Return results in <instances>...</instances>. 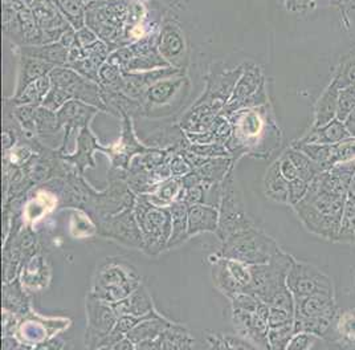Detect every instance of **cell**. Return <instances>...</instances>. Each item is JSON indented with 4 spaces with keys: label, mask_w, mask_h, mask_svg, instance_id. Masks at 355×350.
Masks as SVG:
<instances>
[{
    "label": "cell",
    "mask_w": 355,
    "mask_h": 350,
    "mask_svg": "<svg viewBox=\"0 0 355 350\" xmlns=\"http://www.w3.org/2000/svg\"><path fill=\"white\" fill-rule=\"evenodd\" d=\"M134 214L144 236V252L148 256H158L167 251L173 233L170 207L154 204L146 194H139L134 204Z\"/></svg>",
    "instance_id": "5b68a950"
},
{
    "label": "cell",
    "mask_w": 355,
    "mask_h": 350,
    "mask_svg": "<svg viewBox=\"0 0 355 350\" xmlns=\"http://www.w3.org/2000/svg\"><path fill=\"white\" fill-rule=\"evenodd\" d=\"M321 340V337L318 335H313L309 332H296L292 340L289 341L288 344V348L289 350H309L313 349L317 342Z\"/></svg>",
    "instance_id": "f907efd6"
},
{
    "label": "cell",
    "mask_w": 355,
    "mask_h": 350,
    "mask_svg": "<svg viewBox=\"0 0 355 350\" xmlns=\"http://www.w3.org/2000/svg\"><path fill=\"white\" fill-rule=\"evenodd\" d=\"M279 165H280V170H282V175L285 176V179L288 182H291V181H293L296 178H300L298 170H297L293 160L289 158V156L285 151L282 153V157L279 158Z\"/></svg>",
    "instance_id": "db71d44e"
},
{
    "label": "cell",
    "mask_w": 355,
    "mask_h": 350,
    "mask_svg": "<svg viewBox=\"0 0 355 350\" xmlns=\"http://www.w3.org/2000/svg\"><path fill=\"white\" fill-rule=\"evenodd\" d=\"M338 97H340V87L336 81L327 85L321 97L314 105V119L311 128H320L329 124L330 121L337 118L338 112Z\"/></svg>",
    "instance_id": "4316f807"
},
{
    "label": "cell",
    "mask_w": 355,
    "mask_h": 350,
    "mask_svg": "<svg viewBox=\"0 0 355 350\" xmlns=\"http://www.w3.org/2000/svg\"><path fill=\"white\" fill-rule=\"evenodd\" d=\"M173 322L174 321L167 319L155 309L154 312L144 316V319L134 326L128 337L134 344H138L145 340L158 338L168 326H171Z\"/></svg>",
    "instance_id": "83f0119b"
},
{
    "label": "cell",
    "mask_w": 355,
    "mask_h": 350,
    "mask_svg": "<svg viewBox=\"0 0 355 350\" xmlns=\"http://www.w3.org/2000/svg\"><path fill=\"white\" fill-rule=\"evenodd\" d=\"M269 306L264 303L257 312H248L232 308V324L237 335L250 341L256 349H270L268 341L269 332Z\"/></svg>",
    "instance_id": "9a60e30c"
},
{
    "label": "cell",
    "mask_w": 355,
    "mask_h": 350,
    "mask_svg": "<svg viewBox=\"0 0 355 350\" xmlns=\"http://www.w3.org/2000/svg\"><path fill=\"white\" fill-rule=\"evenodd\" d=\"M219 227L216 236L223 243L230 236L240 233L254 223L250 218L247 210L244 208L240 192L236 189V181L234 176V170L225 176L222 182V194L219 203Z\"/></svg>",
    "instance_id": "ba28073f"
},
{
    "label": "cell",
    "mask_w": 355,
    "mask_h": 350,
    "mask_svg": "<svg viewBox=\"0 0 355 350\" xmlns=\"http://www.w3.org/2000/svg\"><path fill=\"white\" fill-rule=\"evenodd\" d=\"M219 227V208L208 203L189 206V238L200 233H216Z\"/></svg>",
    "instance_id": "44dd1931"
},
{
    "label": "cell",
    "mask_w": 355,
    "mask_h": 350,
    "mask_svg": "<svg viewBox=\"0 0 355 350\" xmlns=\"http://www.w3.org/2000/svg\"><path fill=\"white\" fill-rule=\"evenodd\" d=\"M110 349L134 350L135 349V344H134L133 341H132L128 335H125V337H122L119 341H117Z\"/></svg>",
    "instance_id": "680465c9"
},
{
    "label": "cell",
    "mask_w": 355,
    "mask_h": 350,
    "mask_svg": "<svg viewBox=\"0 0 355 350\" xmlns=\"http://www.w3.org/2000/svg\"><path fill=\"white\" fill-rule=\"evenodd\" d=\"M333 81H336L340 89L355 85V52L342 60Z\"/></svg>",
    "instance_id": "f6af8a7d"
},
{
    "label": "cell",
    "mask_w": 355,
    "mask_h": 350,
    "mask_svg": "<svg viewBox=\"0 0 355 350\" xmlns=\"http://www.w3.org/2000/svg\"><path fill=\"white\" fill-rule=\"evenodd\" d=\"M288 288L295 297H306L313 294H334V285L330 276L311 262L293 258L288 278Z\"/></svg>",
    "instance_id": "30bf717a"
},
{
    "label": "cell",
    "mask_w": 355,
    "mask_h": 350,
    "mask_svg": "<svg viewBox=\"0 0 355 350\" xmlns=\"http://www.w3.org/2000/svg\"><path fill=\"white\" fill-rule=\"evenodd\" d=\"M228 119L232 125V134L225 145L235 160L243 156L269 158L272 151L280 145V129L270 116L269 103L240 109Z\"/></svg>",
    "instance_id": "3957f363"
},
{
    "label": "cell",
    "mask_w": 355,
    "mask_h": 350,
    "mask_svg": "<svg viewBox=\"0 0 355 350\" xmlns=\"http://www.w3.org/2000/svg\"><path fill=\"white\" fill-rule=\"evenodd\" d=\"M55 68V65L39 60V58H27V56H19V67H17V78H16V87L14 94L21 92L30 83L48 76L51 71Z\"/></svg>",
    "instance_id": "f546056e"
},
{
    "label": "cell",
    "mask_w": 355,
    "mask_h": 350,
    "mask_svg": "<svg viewBox=\"0 0 355 350\" xmlns=\"http://www.w3.org/2000/svg\"><path fill=\"white\" fill-rule=\"evenodd\" d=\"M60 12L76 31L87 26V3L84 0H53Z\"/></svg>",
    "instance_id": "d590c367"
},
{
    "label": "cell",
    "mask_w": 355,
    "mask_h": 350,
    "mask_svg": "<svg viewBox=\"0 0 355 350\" xmlns=\"http://www.w3.org/2000/svg\"><path fill=\"white\" fill-rule=\"evenodd\" d=\"M100 85L109 89V90H117L122 92L125 87V73L119 68V65L104 62L100 68Z\"/></svg>",
    "instance_id": "b9f144b4"
},
{
    "label": "cell",
    "mask_w": 355,
    "mask_h": 350,
    "mask_svg": "<svg viewBox=\"0 0 355 350\" xmlns=\"http://www.w3.org/2000/svg\"><path fill=\"white\" fill-rule=\"evenodd\" d=\"M352 134L346 129L345 124L336 118L320 128H311L300 142L304 144H320V145H334L350 138Z\"/></svg>",
    "instance_id": "484cf974"
},
{
    "label": "cell",
    "mask_w": 355,
    "mask_h": 350,
    "mask_svg": "<svg viewBox=\"0 0 355 350\" xmlns=\"http://www.w3.org/2000/svg\"><path fill=\"white\" fill-rule=\"evenodd\" d=\"M163 16L145 0H94L87 8V26L117 49L158 33Z\"/></svg>",
    "instance_id": "6da1fadb"
},
{
    "label": "cell",
    "mask_w": 355,
    "mask_h": 350,
    "mask_svg": "<svg viewBox=\"0 0 355 350\" xmlns=\"http://www.w3.org/2000/svg\"><path fill=\"white\" fill-rule=\"evenodd\" d=\"M347 199L355 202V174L353 175L352 181H350V185H349V189H347Z\"/></svg>",
    "instance_id": "94428289"
},
{
    "label": "cell",
    "mask_w": 355,
    "mask_h": 350,
    "mask_svg": "<svg viewBox=\"0 0 355 350\" xmlns=\"http://www.w3.org/2000/svg\"><path fill=\"white\" fill-rule=\"evenodd\" d=\"M117 316H137L144 317L148 313L155 310V306L153 301V297L148 292V287L141 283L128 297L119 300L117 303L112 304Z\"/></svg>",
    "instance_id": "603a6c76"
},
{
    "label": "cell",
    "mask_w": 355,
    "mask_h": 350,
    "mask_svg": "<svg viewBox=\"0 0 355 350\" xmlns=\"http://www.w3.org/2000/svg\"><path fill=\"white\" fill-rule=\"evenodd\" d=\"M205 341L211 349H256L250 341L241 335L218 332H205Z\"/></svg>",
    "instance_id": "8d00e7d4"
},
{
    "label": "cell",
    "mask_w": 355,
    "mask_h": 350,
    "mask_svg": "<svg viewBox=\"0 0 355 350\" xmlns=\"http://www.w3.org/2000/svg\"><path fill=\"white\" fill-rule=\"evenodd\" d=\"M298 319H315L327 315H337L338 309L334 294H313L306 297H295Z\"/></svg>",
    "instance_id": "cb8c5ba5"
},
{
    "label": "cell",
    "mask_w": 355,
    "mask_h": 350,
    "mask_svg": "<svg viewBox=\"0 0 355 350\" xmlns=\"http://www.w3.org/2000/svg\"><path fill=\"white\" fill-rule=\"evenodd\" d=\"M141 283L130 262L121 258H106L97 264L90 293L113 304L128 297Z\"/></svg>",
    "instance_id": "277c9868"
},
{
    "label": "cell",
    "mask_w": 355,
    "mask_h": 350,
    "mask_svg": "<svg viewBox=\"0 0 355 350\" xmlns=\"http://www.w3.org/2000/svg\"><path fill=\"white\" fill-rule=\"evenodd\" d=\"M343 124L349 133L352 134V137H355V108L353 109V112L347 116V118L343 121Z\"/></svg>",
    "instance_id": "91938a15"
},
{
    "label": "cell",
    "mask_w": 355,
    "mask_h": 350,
    "mask_svg": "<svg viewBox=\"0 0 355 350\" xmlns=\"http://www.w3.org/2000/svg\"><path fill=\"white\" fill-rule=\"evenodd\" d=\"M100 112V109L80 100H71L67 102L58 112L60 128L62 131L61 145L58 149L59 153H67V146L71 135L76 133L78 134L81 129L90 126L93 118Z\"/></svg>",
    "instance_id": "ac0fdd59"
},
{
    "label": "cell",
    "mask_w": 355,
    "mask_h": 350,
    "mask_svg": "<svg viewBox=\"0 0 355 350\" xmlns=\"http://www.w3.org/2000/svg\"><path fill=\"white\" fill-rule=\"evenodd\" d=\"M71 100H73V99L65 89L52 87L51 90L48 92V94L45 96L44 101L42 105L48 108V109H51V110H53V112H59L60 109Z\"/></svg>",
    "instance_id": "7dc6e473"
},
{
    "label": "cell",
    "mask_w": 355,
    "mask_h": 350,
    "mask_svg": "<svg viewBox=\"0 0 355 350\" xmlns=\"http://www.w3.org/2000/svg\"><path fill=\"white\" fill-rule=\"evenodd\" d=\"M145 1H148V0H145Z\"/></svg>",
    "instance_id": "6125c7cd"
},
{
    "label": "cell",
    "mask_w": 355,
    "mask_h": 350,
    "mask_svg": "<svg viewBox=\"0 0 355 350\" xmlns=\"http://www.w3.org/2000/svg\"><path fill=\"white\" fill-rule=\"evenodd\" d=\"M293 335H295V324L269 328L268 341H269L270 349H286Z\"/></svg>",
    "instance_id": "ee69618b"
},
{
    "label": "cell",
    "mask_w": 355,
    "mask_h": 350,
    "mask_svg": "<svg viewBox=\"0 0 355 350\" xmlns=\"http://www.w3.org/2000/svg\"><path fill=\"white\" fill-rule=\"evenodd\" d=\"M180 190H182L180 178L170 176L161 182L153 192L146 194V197H148V201L154 204L168 207L177 199Z\"/></svg>",
    "instance_id": "74e56055"
},
{
    "label": "cell",
    "mask_w": 355,
    "mask_h": 350,
    "mask_svg": "<svg viewBox=\"0 0 355 350\" xmlns=\"http://www.w3.org/2000/svg\"><path fill=\"white\" fill-rule=\"evenodd\" d=\"M264 190L268 199L276 203L288 204L289 182L282 175L279 160H275L266 169L264 175Z\"/></svg>",
    "instance_id": "4dcf8cb0"
},
{
    "label": "cell",
    "mask_w": 355,
    "mask_h": 350,
    "mask_svg": "<svg viewBox=\"0 0 355 350\" xmlns=\"http://www.w3.org/2000/svg\"><path fill=\"white\" fill-rule=\"evenodd\" d=\"M193 166L187 162V160H186L179 151L173 157V160L170 162L171 176L182 178L183 175L189 174V173L193 172Z\"/></svg>",
    "instance_id": "f5cc1de1"
},
{
    "label": "cell",
    "mask_w": 355,
    "mask_h": 350,
    "mask_svg": "<svg viewBox=\"0 0 355 350\" xmlns=\"http://www.w3.org/2000/svg\"><path fill=\"white\" fill-rule=\"evenodd\" d=\"M266 83V76L256 62H251V61L243 62V72L237 80L234 93L228 102L224 105L219 115L228 118L232 113L243 109L247 101Z\"/></svg>",
    "instance_id": "d6986e66"
},
{
    "label": "cell",
    "mask_w": 355,
    "mask_h": 350,
    "mask_svg": "<svg viewBox=\"0 0 355 350\" xmlns=\"http://www.w3.org/2000/svg\"><path fill=\"white\" fill-rule=\"evenodd\" d=\"M279 251L277 242L253 224L225 239L218 255L252 265L270 262Z\"/></svg>",
    "instance_id": "8992f818"
},
{
    "label": "cell",
    "mask_w": 355,
    "mask_h": 350,
    "mask_svg": "<svg viewBox=\"0 0 355 350\" xmlns=\"http://www.w3.org/2000/svg\"><path fill=\"white\" fill-rule=\"evenodd\" d=\"M11 105H12L14 116L17 119L19 125L21 126V129L26 133V135L31 138L37 137V134H36V110H37L39 105H14L12 102H11Z\"/></svg>",
    "instance_id": "60d3db41"
},
{
    "label": "cell",
    "mask_w": 355,
    "mask_h": 350,
    "mask_svg": "<svg viewBox=\"0 0 355 350\" xmlns=\"http://www.w3.org/2000/svg\"><path fill=\"white\" fill-rule=\"evenodd\" d=\"M67 67L72 68L76 72L80 73L81 76L87 77L89 80L96 81V83L100 84V76H98L100 67H98L97 64H94V62H93L90 58H87V56L84 58H81V60H78V61H74V62L68 64Z\"/></svg>",
    "instance_id": "681fc988"
},
{
    "label": "cell",
    "mask_w": 355,
    "mask_h": 350,
    "mask_svg": "<svg viewBox=\"0 0 355 350\" xmlns=\"http://www.w3.org/2000/svg\"><path fill=\"white\" fill-rule=\"evenodd\" d=\"M295 315L296 312L285 309L282 306H269V316H268L269 328L295 324Z\"/></svg>",
    "instance_id": "c3c4849f"
},
{
    "label": "cell",
    "mask_w": 355,
    "mask_h": 350,
    "mask_svg": "<svg viewBox=\"0 0 355 350\" xmlns=\"http://www.w3.org/2000/svg\"><path fill=\"white\" fill-rule=\"evenodd\" d=\"M61 131L58 118V112H53L43 105L37 106L36 110V134L40 140L51 138Z\"/></svg>",
    "instance_id": "f35d334b"
},
{
    "label": "cell",
    "mask_w": 355,
    "mask_h": 350,
    "mask_svg": "<svg viewBox=\"0 0 355 350\" xmlns=\"http://www.w3.org/2000/svg\"><path fill=\"white\" fill-rule=\"evenodd\" d=\"M97 233L125 247L144 251V236L134 214V207L94 222Z\"/></svg>",
    "instance_id": "7c38bea8"
},
{
    "label": "cell",
    "mask_w": 355,
    "mask_h": 350,
    "mask_svg": "<svg viewBox=\"0 0 355 350\" xmlns=\"http://www.w3.org/2000/svg\"><path fill=\"white\" fill-rule=\"evenodd\" d=\"M65 348H68V344L59 335L48 338L44 342L36 345V349H65Z\"/></svg>",
    "instance_id": "9f6ffc18"
},
{
    "label": "cell",
    "mask_w": 355,
    "mask_h": 350,
    "mask_svg": "<svg viewBox=\"0 0 355 350\" xmlns=\"http://www.w3.org/2000/svg\"><path fill=\"white\" fill-rule=\"evenodd\" d=\"M235 160L232 157H216L206 160L200 167L195 169L203 179V183L220 185L225 176L234 170Z\"/></svg>",
    "instance_id": "836d02e7"
},
{
    "label": "cell",
    "mask_w": 355,
    "mask_h": 350,
    "mask_svg": "<svg viewBox=\"0 0 355 350\" xmlns=\"http://www.w3.org/2000/svg\"><path fill=\"white\" fill-rule=\"evenodd\" d=\"M107 157L110 158V167L128 170L135 156L148 151L150 146L145 145L134 131V118L121 117V134L112 145L107 146Z\"/></svg>",
    "instance_id": "2e32d148"
},
{
    "label": "cell",
    "mask_w": 355,
    "mask_h": 350,
    "mask_svg": "<svg viewBox=\"0 0 355 350\" xmlns=\"http://www.w3.org/2000/svg\"><path fill=\"white\" fill-rule=\"evenodd\" d=\"M12 51L17 56L39 58L55 67H67L69 58V49L60 42L12 47Z\"/></svg>",
    "instance_id": "7402d4cb"
},
{
    "label": "cell",
    "mask_w": 355,
    "mask_h": 350,
    "mask_svg": "<svg viewBox=\"0 0 355 350\" xmlns=\"http://www.w3.org/2000/svg\"><path fill=\"white\" fill-rule=\"evenodd\" d=\"M87 332L85 347L89 349H103L105 341L112 333L119 320L113 306L89 292L85 299Z\"/></svg>",
    "instance_id": "9c48e42d"
},
{
    "label": "cell",
    "mask_w": 355,
    "mask_h": 350,
    "mask_svg": "<svg viewBox=\"0 0 355 350\" xmlns=\"http://www.w3.org/2000/svg\"><path fill=\"white\" fill-rule=\"evenodd\" d=\"M285 153L289 156L291 160H293V163H295V166L298 170L300 178H302L308 182H311L317 175L321 173L318 166L304 151L291 146L285 150Z\"/></svg>",
    "instance_id": "ab89813d"
},
{
    "label": "cell",
    "mask_w": 355,
    "mask_h": 350,
    "mask_svg": "<svg viewBox=\"0 0 355 350\" xmlns=\"http://www.w3.org/2000/svg\"><path fill=\"white\" fill-rule=\"evenodd\" d=\"M3 310L11 312L21 319L30 313V296L20 277L10 283H3Z\"/></svg>",
    "instance_id": "d4e9b609"
},
{
    "label": "cell",
    "mask_w": 355,
    "mask_h": 350,
    "mask_svg": "<svg viewBox=\"0 0 355 350\" xmlns=\"http://www.w3.org/2000/svg\"><path fill=\"white\" fill-rule=\"evenodd\" d=\"M158 51L171 67L187 71L190 65V49L177 14L163 16L158 33Z\"/></svg>",
    "instance_id": "4fadbf2b"
},
{
    "label": "cell",
    "mask_w": 355,
    "mask_h": 350,
    "mask_svg": "<svg viewBox=\"0 0 355 350\" xmlns=\"http://www.w3.org/2000/svg\"><path fill=\"white\" fill-rule=\"evenodd\" d=\"M180 183H182V188H183V189H189V188H193V186L202 185V183H203V179H202V176H200V174H199L196 170H193V172H190L189 174L183 175V176L180 178Z\"/></svg>",
    "instance_id": "6f0895ef"
},
{
    "label": "cell",
    "mask_w": 355,
    "mask_h": 350,
    "mask_svg": "<svg viewBox=\"0 0 355 350\" xmlns=\"http://www.w3.org/2000/svg\"><path fill=\"white\" fill-rule=\"evenodd\" d=\"M241 72L243 64L236 68L227 69L222 62H214L209 72L205 77L206 89L200 97L214 103L222 110L224 105L231 99Z\"/></svg>",
    "instance_id": "e0dca14e"
},
{
    "label": "cell",
    "mask_w": 355,
    "mask_h": 350,
    "mask_svg": "<svg viewBox=\"0 0 355 350\" xmlns=\"http://www.w3.org/2000/svg\"><path fill=\"white\" fill-rule=\"evenodd\" d=\"M59 151V150H58ZM101 151L107 156V146L101 145L90 126L81 129L76 137V151L74 153H60L61 158L71 163L81 174L89 167H96L94 153Z\"/></svg>",
    "instance_id": "ffe728a7"
},
{
    "label": "cell",
    "mask_w": 355,
    "mask_h": 350,
    "mask_svg": "<svg viewBox=\"0 0 355 350\" xmlns=\"http://www.w3.org/2000/svg\"><path fill=\"white\" fill-rule=\"evenodd\" d=\"M76 35H77V40L80 42V44L85 48L90 44L96 43L100 38L97 36V33L93 31V29L88 27V26H84L83 28L77 29L76 31Z\"/></svg>",
    "instance_id": "11a10c76"
},
{
    "label": "cell",
    "mask_w": 355,
    "mask_h": 350,
    "mask_svg": "<svg viewBox=\"0 0 355 350\" xmlns=\"http://www.w3.org/2000/svg\"><path fill=\"white\" fill-rule=\"evenodd\" d=\"M311 182L302 179V178H296L289 182V198H288V204L289 206H296L308 192Z\"/></svg>",
    "instance_id": "816d5d0a"
},
{
    "label": "cell",
    "mask_w": 355,
    "mask_h": 350,
    "mask_svg": "<svg viewBox=\"0 0 355 350\" xmlns=\"http://www.w3.org/2000/svg\"><path fill=\"white\" fill-rule=\"evenodd\" d=\"M49 77L52 81V87L65 89L73 100L89 103L107 115V109L103 97V89L98 83L81 76L69 67H55L49 73Z\"/></svg>",
    "instance_id": "8fae6325"
},
{
    "label": "cell",
    "mask_w": 355,
    "mask_h": 350,
    "mask_svg": "<svg viewBox=\"0 0 355 350\" xmlns=\"http://www.w3.org/2000/svg\"><path fill=\"white\" fill-rule=\"evenodd\" d=\"M51 88H52V81L48 74L32 81L21 92H19L17 94H12V97H7V99L14 105H42Z\"/></svg>",
    "instance_id": "d6a6232c"
},
{
    "label": "cell",
    "mask_w": 355,
    "mask_h": 350,
    "mask_svg": "<svg viewBox=\"0 0 355 350\" xmlns=\"http://www.w3.org/2000/svg\"><path fill=\"white\" fill-rule=\"evenodd\" d=\"M292 262L293 256L280 248L270 262L250 265L251 283L247 293L259 297L269 306L279 292L288 288L286 278Z\"/></svg>",
    "instance_id": "52a82bcc"
},
{
    "label": "cell",
    "mask_w": 355,
    "mask_h": 350,
    "mask_svg": "<svg viewBox=\"0 0 355 350\" xmlns=\"http://www.w3.org/2000/svg\"><path fill=\"white\" fill-rule=\"evenodd\" d=\"M173 218V233L167 249L178 247L187 242L189 238V206L180 199H175L168 206Z\"/></svg>",
    "instance_id": "1f68e13d"
},
{
    "label": "cell",
    "mask_w": 355,
    "mask_h": 350,
    "mask_svg": "<svg viewBox=\"0 0 355 350\" xmlns=\"http://www.w3.org/2000/svg\"><path fill=\"white\" fill-rule=\"evenodd\" d=\"M355 108V85L342 88L340 89V97H338V112L337 118L342 122L347 118V116L353 112Z\"/></svg>",
    "instance_id": "bcb514c9"
},
{
    "label": "cell",
    "mask_w": 355,
    "mask_h": 350,
    "mask_svg": "<svg viewBox=\"0 0 355 350\" xmlns=\"http://www.w3.org/2000/svg\"><path fill=\"white\" fill-rule=\"evenodd\" d=\"M349 185L331 170L317 175L306 195L293 206L297 218L309 233L329 242H337Z\"/></svg>",
    "instance_id": "7a4b0ae2"
},
{
    "label": "cell",
    "mask_w": 355,
    "mask_h": 350,
    "mask_svg": "<svg viewBox=\"0 0 355 350\" xmlns=\"http://www.w3.org/2000/svg\"><path fill=\"white\" fill-rule=\"evenodd\" d=\"M49 267L42 253H36L26 262L20 272V280L27 290L40 291L44 290L49 281Z\"/></svg>",
    "instance_id": "f1b7e54d"
},
{
    "label": "cell",
    "mask_w": 355,
    "mask_h": 350,
    "mask_svg": "<svg viewBox=\"0 0 355 350\" xmlns=\"http://www.w3.org/2000/svg\"><path fill=\"white\" fill-rule=\"evenodd\" d=\"M184 89H190V78L186 74L166 78L148 88L139 100L144 108V117H163V110H168L171 115V105L180 103L177 102L178 94Z\"/></svg>",
    "instance_id": "5bb4252c"
},
{
    "label": "cell",
    "mask_w": 355,
    "mask_h": 350,
    "mask_svg": "<svg viewBox=\"0 0 355 350\" xmlns=\"http://www.w3.org/2000/svg\"><path fill=\"white\" fill-rule=\"evenodd\" d=\"M337 243L354 244L355 246V202H352L349 199H347L346 207H345Z\"/></svg>",
    "instance_id": "7bdbcfd3"
},
{
    "label": "cell",
    "mask_w": 355,
    "mask_h": 350,
    "mask_svg": "<svg viewBox=\"0 0 355 350\" xmlns=\"http://www.w3.org/2000/svg\"><path fill=\"white\" fill-rule=\"evenodd\" d=\"M159 341L162 349H193L195 347V338L191 332L175 321L159 335Z\"/></svg>",
    "instance_id": "e575fe53"
}]
</instances>
